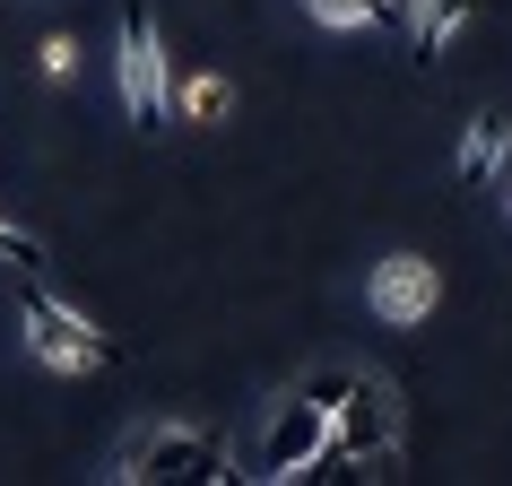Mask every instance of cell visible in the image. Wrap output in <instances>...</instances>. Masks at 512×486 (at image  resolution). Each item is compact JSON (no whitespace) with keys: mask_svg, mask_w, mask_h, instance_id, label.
<instances>
[{"mask_svg":"<svg viewBox=\"0 0 512 486\" xmlns=\"http://www.w3.org/2000/svg\"><path fill=\"white\" fill-rule=\"evenodd\" d=\"M296 391H313V400L330 408V443L348 452L356 478H400V434H408V417H400V400H391V382H382V374L330 356V365H313Z\"/></svg>","mask_w":512,"mask_h":486,"instance_id":"obj_1","label":"cell"},{"mask_svg":"<svg viewBox=\"0 0 512 486\" xmlns=\"http://www.w3.org/2000/svg\"><path fill=\"white\" fill-rule=\"evenodd\" d=\"M113 486H217V478H243V452L226 434L191 426V417H148V426L122 434V452L105 460Z\"/></svg>","mask_w":512,"mask_h":486,"instance_id":"obj_2","label":"cell"},{"mask_svg":"<svg viewBox=\"0 0 512 486\" xmlns=\"http://www.w3.org/2000/svg\"><path fill=\"white\" fill-rule=\"evenodd\" d=\"M18 339H27V356L44 365V374H105L113 365V339L96 322H87L79 304H61V296H44L27 278V296H18Z\"/></svg>","mask_w":512,"mask_h":486,"instance_id":"obj_3","label":"cell"},{"mask_svg":"<svg viewBox=\"0 0 512 486\" xmlns=\"http://www.w3.org/2000/svg\"><path fill=\"white\" fill-rule=\"evenodd\" d=\"M322 443H330V408L313 400V391H287V400H270V417H261V434H252L243 478H313Z\"/></svg>","mask_w":512,"mask_h":486,"instance_id":"obj_4","label":"cell"},{"mask_svg":"<svg viewBox=\"0 0 512 486\" xmlns=\"http://www.w3.org/2000/svg\"><path fill=\"white\" fill-rule=\"evenodd\" d=\"M113 79H122V113H131L139 131H157L165 113H174V61H165V35L157 18H122V35H113Z\"/></svg>","mask_w":512,"mask_h":486,"instance_id":"obj_5","label":"cell"},{"mask_svg":"<svg viewBox=\"0 0 512 486\" xmlns=\"http://www.w3.org/2000/svg\"><path fill=\"white\" fill-rule=\"evenodd\" d=\"M434 304H443V270H434L426 252H382L374 261V278H365V313H374V322L417 330Z\"/></svg>","mask_w":512,"mask_h":486,"instance_id":"obj_6","label":"cell"},{"mask_svg":"<svg viewBox=\"0 0 512 486\" xmlns=\"http://www.w3.org/2000/svg\"><path fill=\"white\" fill-rule=\"evenodd\" d=\"M504 165H512V122H504V113H469V131H460V157H452V174H460L469 191H478V183H495Z\"/></svg>","mask_w":512,"mask_h":486,"instance_id":"obj_7","label":"cell"},{"mask_svg":"<svg viewBox=\"0 0 512 486\" xmlns=\"http://www.w3.org/2000/svg\"><path fill=\"white\" fill-rule=\"evenodd\" d=\"M469 18H478V0H408V44H417V61L452 53L460 35H469Z\"/></svg>","mask_w":512,"mask_h":486,"instance_id":"obj_8","label":"cell"},{"mask_svg":"<svg viewBox=\"0 0 512 486\" xmlns=\"http://www.w3.org/2000/svg\"><path fill=\"white\" fill-rule=\"evenodd\" d=\"M174 122H200V131L235 122V79H217V70H183V79H174Z\"/></svg>","mask_w":512,"mask_h":486,"instance_id":"obj_9","label":"cell"},{"mask_svg":"<svg viewBox=\"0 0 512 486\" xmlns=\"http://www.w3.org/2000/svg\"><path fill=\"white\" fill-rule=\"evenodd\" d=\"M304 18L330 35H365V27H391V0H304Z\"/></svg>","mask_w":512,"mask_h":486,"instance_id":"obj_10","label":"cell"},{"mask_svg":"<svg viewBox=\"0 0 512 486\" xmlns=\"http://www.w3.org/2000/svg\"><path fill=\"white\" fill-rule=\"evenodd\" d=\"M35 70H44V87H70L79 79V35H44L35 44Z\"/></svg>","mask_w":512,"mask_h":486,"instance_id":"obj_11","label":"cell"},{"mask_svg":"<svg viewBox=\"0 0 512 486\" xmlns=\"http://www.w3.org/2000/svg\"><path fill=\"white\" fill-rule=\"evenodd\" d=\"M504 217H512V183H504Z\"/></svg>","mask_w":512,"mask_h":486,"instance_id":"obj_12","label":"cell"},{"mask_svg":"<svg viewBox=\"0 0 512 486\" xmlns=\"http://www.w3.org/2000/svg\"><path fill=\"white\" fill-rule=\"evenodd\" d=\"M0 235H9V217H0Z\"/></svg>","mask_w":512,"mask_h":486,"instance_id":"obj_13","label":"cell"}]
</instances>
